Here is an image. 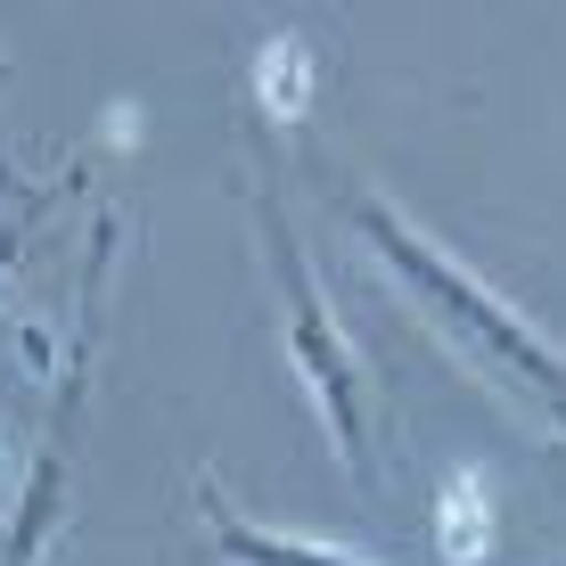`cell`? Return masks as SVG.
I'll list each match as a JSON object with an SVG mask.
<instances>
[{
	"mask_svg": "<svg viewBox=\"0 0 566 566\" xmlns=\"http://www.w3.org/2000/svg\"><path fill=\"white\" fill-rule=\"evenodd\" d=\"M255 91H263L271 115H287V124L312 107V50L296 42V33H271V42L255 50Z\"/></svg>",
	"mask_w": 566,
	"mask_h": 566,
	"instance_id": "cell-2",
	"label": "cell"
},
{
	"mask_svg": "<svg viewBox=\"0 0 566 566\" xmlns=\"http://www.w3.org/2000/svg\"><path fill=\"white\" fill-rule=\"evenodd\" d=\"M484 542H493V493H484L476 468H460L436 501V551L452 566H468V558H484Z\"/></svg>",
	"mask_w": 566,
	"mask_h": 566,
	"instance_id": "cell-1",
	"label": "cell"
}]
</instances>
